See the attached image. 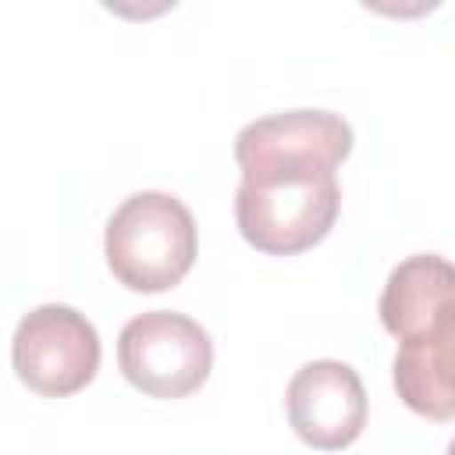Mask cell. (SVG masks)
Here are the masks:
<instances>
[{"mask_svg":"<svg viewBox=\"0 0 455 455\" xmlns=\"http://www.w3.org/2000/svg\"><path fill=\"white\" fill-rule=\"evenodd\" d=\"M448 455H455V437H451V441H448Z\"/></svg>","mask_w":455,"mask_h":455,"instance_id":"9c48e42d","label":"cell"},{"mask_svg":"<svg viewBox=\"0 0 455 455\" xmlns=\"http://www.w3.org/2000/svg\"><path fill=\"white\" fill-rule=\"evenodd\" d=\"M103 252L110 274L132 291H167L196 263L192 210L171 192H135L107 220Z\"/></svg>","mask_w":455,"mask_h":455,"instance_id":"7a4b0ae2","label":"cell"},{"mask_svg":"<svg viewBox=\"0 0 455 455\" xmlns=\"http://www.w3.org/2000/svg\"><path fill=\"white\" fill-rule=\"evenodd\" d=\"M455 302V263L437 252H416L402 259L380 291V320L398 341L416 338L434 323L441 309Z\"/></svg>","mask_w":455,"mask_h":455,"instance_id":"ba28073f","label":"cell"},{"mask_svg":"<svg viewBox=\"0 0 455 455\" xmlns=\"http://www.w3.org/2000/svg\"><path fill=\"white\" fill-rule=\"evenodd\" d=\"M100 334L85 313L64 302L28 309L11 338L18 380L46 398L82 391L100 370Z\"/></svg>","mask_w":455,"mask_h":455,"instance_id":"277c9868","label":"cell"},{"mask_svg":"<svg viewBox=\"0 0 455 455\" xmlns=\"http://www.w3.org/2000/svg\"><path fill=\"white\" fill-rule=\"evenodd\" d=\"M291 430L320 451L348 448L366 427V391L359 373L341 359L302 363L284 391Z\"/></svg>","mask_w":455,"mask_h":455,"instance_id":"5b68a950","label":"cell"},{"mask_svg":"<svg viewBox=\"0 0 455 455\" xmlns=\"http://www.w3.org/2000/svg\"><path fill=\"white\" fill-rule=\"evenodd\" d=\"M117 366L149 398H185L206 384L213 341L199 320L174 309H149L121 327Z\"/></svg>","mask_w":455,"mask_h":455,"instance_id":"3957f363","label":"cell"},{"mask_svg":"<svg viewBox=\"0 0 455 455\" xmlns=\"http://www.w3.org/2000/svg\"><path fill=\"white\" fill-rule=\"evenodd\" d=\"M352 124L334 110L299 107L249 121L235 135V160H267V156H316L327 164H341L352 153Z\"/></svg>","mask_w":455,"mask_h":455,"instance_id":"8992f818","label":"cell"},{"mask_svg":"<svg viewBox=\"0 0 455 455\" xmlns=\"http://www.w3.org/2000/svg\"><path fill=\"white\" fill-rule=\"evenodd\" d=\"M238 167L235 220L252 249L291 256L327 238L341 210L338 164L316 156H267Z\"/></svg>","mask_w":455,"mask_h":455,"instance_id":"6da1fadb","label":"cell"},{"mask_svg":"<svg viewBox=\"0 0 455 455\" xmlns=\"http://www.w3.org/2000/svg\"><path fill=\"white\" fill-rule=\"evenodd\" d=\"M395 391L427 419H455V302L427 331L398 345Z\"/></svg>","mask_w":455,"mask_h":455,"instance_id":"52a82bcc","label":"cell"}]
</instances>
